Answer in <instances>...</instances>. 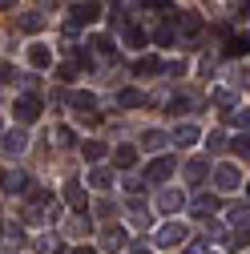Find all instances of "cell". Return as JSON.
<instances>
[{
	"instance_id": "obj_31",
	"label": "cell",
	"mask_w": 250,
	"mask_h": 254,
	"mask_svg": "<svg viewBox=\"0 0 250 254\" xmlns=\"http://www.w3.org/2000/svg\"><path fill=\"white\" fill-rule=\"evenodd\" d=\"M121 37L129 41V45H145V33H141L137 24H121Z\"/></svg>"
},
{
	"instance_id": "obj_13",
	"label": "cell",
	"mask_w": 250,
	"mask_h": 254,
	"mask_svg": "<svg viewBox=\"0 0 250 254\" xmlns=\"http://www.w3.org/2000/svg\"><path fill=\"white\" fill-rule=\"evenodd\" d=\"M125 242H129V234H125L121 226H105V230H101V250L117 254V250H125Z\"/></svg>"
},
{
	"instance_id": "obj_10",
	"label": "cell",
	"mask_w": 250,
	"mask_h": 254,
	"mask_svg": "<svg viewBox=\"0 0 250 254\" xmlns=\"http://www.w3.org/2000/svg\"><path fill=\"white\" fill-rule=\"evenodd\" d=\"M65 202H69V210L73 214H85V206H89V194H85V186L73 178V182H65Z\"/></svg>"
},
{
	"instance_id": "obj_9",
	"label": "cell",
	"mask_w": 250,
	"mask_h": 254,
	"mask_svg": "<svg viewBox=\"0 0 250 254\" xmlns=\"http://www.w3.org/2000/svg\"><path fill=\"white\" fill-rule=\"evenodd\" d=\"M170 174H174V157H158V162L145 166V182H153V186H166Z\"/></svg>"
},
{
	"instance_id": "obj_20",
	"label": "cell",
	"mask_w": 250,
	"mask_h": 254,
	"mask_svg": "<svg viewBox=\"0 0 250 254\" xmlns=\"http://www.w3.org/2000/svg\"><path fill=\"white\" fill-rule=\"evenodd\" d=\"M117 105L121 109H137V105H145V93L141 89H121L117 93Z\"/></svg>"
},
{
	"instance_id": "obj_33",
	"label": "cell",
	"mask_w": 250,
	"mask_h": 254,
	"mask_svg": "<svg viewBox=\"0 0 250 254\" xmlns=\"http://www.w3.org/2000/svg\"><path fill=\"white\" fill-rule=\"evenodd\" d=\"M226 57H246V37H230L226 41Z\"/></svg>"
},
{
	"instance_id": "obj_21",
	"label": "cell",
	"mask_w": 250,
	"mask_h": 254,
	"mask_svg": "<svg viewBox=\"0 0 250 254\" xmlns=\"http://www.w3.org/2000/svg\"><path fill=\"white\" fill-rule=\"evenodd\" d=\"M81 153H85V162H93V166H97L101 157L109 153V145H105V141H85V145H81Z\"/></svg>"
},
{
	"instance_id": "obj_12",
	"label": "cell",
	"mask_w": 250,
	"mask_h": 254,
	"mask_svg": "<svg viewBox=\"0 0 250 254\" xmlns=\"http://www.w3.org/2000/svg\"><path fill=\"white\" fill-rule=\"evenodd\" d=\"M218 210H222L218 194H198V198H194V206H190V214H194V218H214Z\"/></svg>"
},
{
	"instance_id": "obj_2",
	"label": "cell",
	"mask_w": 250,
	"mask_h": 254,
	"mask_svg": "<svg viewBox=\"0 0 250 254\" xmlns=\"http://www.w3.org/2000/svg\"><path fill=\"white\" fill-rule=\"evenodd\" d=\"M97 20H101V8L93 4V0H85V4H73V8H69L65 28H69V33H77V28H85V24H97Z\"/></svg>"
},
{
	"instance_id": "obj_5",
	"label": "cell",
	"mask_w": 250,
	"mask_h": 254,
	"mask_svg": "<svg viewBox=\"0 0 250 254\" xmlns=\"http://www.w3.org/2000/svg\"><path fill=\"white\" fill-rule=\"evenodd\" d=\"M12 109H16V121H20V125H33V121L41 117V109H45V105H41V97H33V93H24V97H20V101H16Z\"/></svg>"
},
{
	"instance_id": "obj_8",
	"label": "cell",
	"mask_w": 250,
	"mask_h": 254,
	"mask_svg": "<svg viewBox=\"0 0 250 254\" xmlns=\"http://www.w3.org/2000/svg\"><path fill=\"white\" fill-rule=\"evenodd\" d=\"M0 242H4V250H24L28 234H24L20 222H4V226H0Z\"/></svg>"
},
{
	"instance_id": "obj_34",
	"label": "cell",
	"mask_w": 250,
	"mask_h": 254,
	"mask_svg": "<svg viewBox=\"0 0 250 254\" xmlns=\"http://www.w3.org/2000/svg\"><path fill=\"white\" fill-rule=\"evenodd\" d=\"M174 37H178V33H174V24H162L158 33H153V41H158V45H174Z\"/></svg>"
},
{
	"instance_id": "obj_42",
	"label": "cell",
	"mask_w": 250,
	"mask_h": 254,
	"mask_svg": "<svg viewBox=\"0 0 250 254\" xmlns=\"http://www.w3.org/2000/svg\"><path fill=\"white\" fill-rule=\"evenodd\" d=\"M133 254H149V250H145V246H141V250H133Z\"/></svg>"
},
{
	"instance_id": "obj_18",
	"label": "cell",
	"mask_w": 250,
	"mask_h": 254,
	"mask_svg": "<svg viewBox=\"0 0 250 254\" xmlns=\"http://www.w3.org/2000/svg\"><path fill=\"white\" fill-rule=\"evenodd\" d=\"M141 145H145V153H162V149L170 145V133H162V129H145Z\"/></svg>"
},
{
	"instance_id": "obj_3",
	"label": "cell",
	"mask_w": 250,
	"mask_h": 254,
	"mask_svg": "<svg viewBox=\"0 0 250 254\" xmlns=\"http://www.w3.org/2000/svg\"><path fill=\"white\" fill-rule=\"evenodd\" d=\"M186 238H190V230H186L182 222H166V226L158 230V238H153V242H158L162 250H174V246H182Z\"/></svg>"
},
{
	"instance_id": "obj_14",
	"label": "cell",
	"mask_w": 250,
	"mask_h": 254,
	"mask_svg": "<svg viewBox=\"0 0 250 254\" xmlns=\"http://www.w3.org/2000/svg\"><path fill=\"white\" fill-rule=\"evenodd\" d=\"M182 206H186V194H182V190H174V186H166L162 194H158V210H166V214H178Z\"/></svg>"
},
{
	"instance_id": "obj_30",
	"label": "cell",
	"mask_w": 250,
	"mask_h": 254,
	"mask_svg": "<svg viewBox=\"0 0 250 254\" xmlns=\"http://www.w3.org/2000/svg\"><path fill=\"white\" fill-rule=\"evenodd\" d=\"M226 121H230V125H238V129H246L250 113H246V109H238V105H230V109H226Z\"/></svg>"
},
{
	"instance_id": "obj_26",
	"label": "cell",
	"mask_w": 250,
	"mask_h": 254,
	"mask_svg": "<svg viewBox=\"0 0 250 254\" xmlns=\"http://www.w3.org/2000/svg\"><path fill=\"white\" fill-rule=\"evenodd\" d=\"M89 186L93 190H109L113 186V174L109 170H89Z\"/></svg>"
},
{
	"instance_id": "obj_35",
	"label": "cell",
	"mask_w": 250,
	"mask_h": 254,
	"mask_svg": "<svg viewBox=\"0 0 250 254\" xmlns=\"http://www.w3.org/2000/svg\"><path fill=\"white\" fill-rule=\"evenodd\" d=\"M57 141H61V145H77V137H73L69 125H61V129H57Z\"/></svg>"
},
{
	"instance_id": "obj_11",
	"label": "cell",
	"mask_w": 250,
	"mask_h": 254,
	"mask_svg": "<svg viewBox=\"0 0 250 254\" xmlns=\"http://www.w3.org/2000/svg\"><path fill=\"white\" fill-rule=\"evenodd\" d=\"M198 137H202L198 125H194V121H182L178 129H174V137H170V141H174L178 149H190V145H198Z\"/></svg>"
},
{
	"instance_id": "obj_17",
	"label": "cell",
	"mask_w": 250,
	"mask_h": 254,
	"mask_svg": "<svg viewBox=\"0 0 250 254\" xmlns=\"http://www.w3.org/2000/svg\"><path fill=\"white\" fill-rule=\"evenodd\" d=\"M113 166L117 170H133L137 166V145H117L113 149Z\"/></svg>"
},
{
	"instance_id": "obj_38",
	"label": "cell",
	"mask_w": 250,
	"mask_h": 254,
	"mask_svg": "<svg viewBox=\"0 0 250 254\" xmlns=\"http://www.w3.org/2000/svg\"><path fill=\"white\" fill-rule=\"evenodd\" d=\"M57 77H61V81H73V77H77V65H61Z\"/></svg>"
},
{
	"instance_id": "obj_23",
	"label": "cell",
	"mask_w": 250,
	"mask_h": 254,
	"mask_svg": "<svg viewBox=\"0 0 250 254\" xmlns=\"http://www.w3.org/2000/svg\"><path fill=\"white\" fill-rule=\"evenodd\" d=\"M16 24H20V33H37V28H45V12H24Z\"/></svg>"
},
{
	"instance_id": "obj_16",
	"label": "cell",
	"mask_w": 250,
	"mask_h": 254,
	"mask_svg": "<svg viewBox=\"0 0 250 254\" xmlns=\"http://www.w3.org/2000/svg\"><path fill=\"white\" fill-rule=\"evenodd\" d=\"M206 174H210V162H206V157H194V162H186V182H190V186H202Z\"/></svg>"
},
{
	"instance_id": "obj_39",
	"label": "cell",
	"mask_w": 250,
	"mask_h": 254,
	"mask_svg": "<svg viewBox=\"0 0 250 254\" xmlns=\"http://www.w3.org/2000/svg\"><path fill=\"white\" fill-rule=\"evenodd\" d=\"M190 254H210V246H206V242H194V246H190Z\"/></svg>"
},
{
	"instance_id": "obj_7",
	"label": "cell",
	"mask_w": 250,
	"mask_h": 254,
	"mask_svg": "<svg viewBox=\"0 0 250 254\" xmlns=\"http://www.w3.org/2000/svg\"><path fill=\"white\" fill-rule=\"evenodd\" d=\"M24 149H28V133H24V129H8V133H0V153L20 157Z\"/></svg>"
},
{
	"instance_id": "obj_4",
	"label": "cell",
	"mask_w": 250,
	"mask_h": 254,
	"mask_svg": "<svg viewBox=\"0 0 250 254\" xmlns=\"http://www.w3.org/2000/svg\"><path fill=\"white\" fill-rule=\"evenodd\" d=\"M214 186L222 190V194H230V190H238V186H242V170H238V166H230V162H222V166L214 170Z\"/></svg>"
},
{
	"instance_id": "obj_43",
	"label": "cell",
	"mask_w": 250,
	"mask_h": 254,
	"mask_svg": "<svg viewBox=\"0 0 250 254\" xmlns=\"http://www.w3.org/2000/svg\"><path fill=\"white\" fill-rule=\"evenodd\" d=\"M0 174H4V170H0Z\"/></svg>"
},
{
	"instance_id": "obj_32",
	"label": "cell",
	"mask_w": 250,
	"mask_h": 254,
	"mask_svg": "<svg viewBox=\"0 0 250 254\" xmlns=\"http://www.w3.org/2000/svg\"><path fill=\"white\" fill-rule=\"evenodd\" d=\"M89 49H93V53H101V57H113V41H109V37H93Z\"/></svg>"
},
{
	"instance_id": "obj_22",
	"label": "cell",
	"mask_w": 250,
	"mask_h": 254,
	"mask_svg": "<svg viewBox=\"0 0 250 254\" xmlns=\"http://www.w3.org/2000/svg\"><path fill=\"white\" fill-rule=\"evenodd\" d=\"M133 73H137V77H153V73H162V61H158V57H141L137 65H133Z\"/></svg>"
},
{
	"instance_id": "obj_41",
	"label": "cell",
	"mask_w": 250,
	"mask_h": 254,
	"mask_svg": "<svg viewBox=\"0 0 250 254\" xmlns=\"http://www.w3.org/2000/svg\"><path fill=\"white\" fill-rule=\"evenodd\" d=\"M16 4V0H0V12H4V8H12Z\"/></svg>"
},
{
	"instance_id": "obj_27",
	"label": "cell",
	"mask_w": 250,
	"mask_h": 254,
	"mask_svg": "<svg viewBox=\"0 0 250 254\" xmlns=\"http://www.w3.org/2000/svg\"><path fill=\"white\" fill-rule=\"evenodd\" d=\"M230 149L242 157V162H246V153H250V137H246V129H238L234 137H230Z\"/></svg>"
},
{
	"instance_id": "obj_36",
	"label": "cell",
	"mask_w": 250,
	"mask_h": 254,
	"mask_svg": "<svg viewBox=\"0 0 250 254\" xmlns=\"http://www.w3.org/2000/svg\"><path fill=\"white\" fill-rule=\"evenodd\" d=\"M206 145H210V153H222V149H226V137H222V133H210Z\"/></svg>"
},
{
	"instance_id": "obj_25",
	"label": "cell",
	"mask_w": 250,
	"mask_h": 254,
	"mask_svg": "<svg viewBox=\"0 0 250 254\" xmlns=\"http://www.w3.org/2000/svg\"><path fill=\"white\" fill-rule=\"evenodd\" d=\"M69 105H73V109L81 113V109H93V105H97V97H93V93H85V89H81V93H69Z\"/></svg>"
},
{
	"instance_id": "obj_29",
	"label": "cell",
	"mask_w": 250,
	"mask_h": 254,
	"mask_svg": "<svg viewBox=\"0 0 250 254\" xmlns=\"http://www.w3.org/2000/svg\"><path fill=\"white\" fill-rule=\"evenodd\" d=\"M125 210H129V214H133V218L141 222V226H149V210H145V206H141L137 198H129V202H125Z\"/></svg>"
},
{
	"instance_id": "obj_24",
	"label": "cell",
	"mask_w": 250,
	"mask_h": 254,
	"mask_svg": "<svg viewBox=\"0 0 250 254\" xmlns=\"http://www.w3.org/2000/svg\"><path fill=\"white\" fill-rule=\"evenodd\" d=\"M190 109H194V97H186V93H174L166 113H174V117H178V113H190Z\"/></svg>"
},
{
	"instance_id": "obj_40",
	"label": "cell",
	"mask_w": 250,
	"mask_h": 254,
	"mask_svg": "<svg viewBox=\"0 0 250 254\" xmlns=\"http://www.w3.org/2000/svg\"><path fill=\"white\" fill-rule=\"evenodd\" d=\"M73 254H97V246H77Z\"/></svg>"
},
{
	"instance_id": "obj_28",
	"label": "cell",
	"mask_w": 250,
	"mask_h": 254,
	"mask_svg": "<svg viewBox=\"0 0 250 254\" xmlns=\"http://www.w3.org/2000/svg\"><path fill=\"white\" fill-rule=\"evenodd\" d=\"M121 186L129 190V194H141V190H145V178H141V174H129V170H125V178H121Z\"/></svg>"
},
{
	"instance_id": "obj_19",
	"label": "cell",
	"mask_w": 250,
	"mask_h": 254,
	"mask_svg": "<svg viewBox=\"0 0 250 254\" xmlns=\"http://www.w3.org/2000/svg\"><path fill=\"white\" fill-rule=\"evenodd\" d=\"M28 65H33V69H49V65H53V49L33 45V49H28Z\"/></svg>"
},
{
	"instance_id": "obj_1",
	"label": "cell",
	"mask_w": 250,
	"mask_h": 254,
	"mask_svg": "<svg viewBox=\"0 0 250 254\" xmlns=\"http://www.w3.org/2000/svg\"><path fill=\"white\" fill-rule=\"evenodd\" d=\"M20 218L33 222V226H53V222L61 218V206H57V198L49 194V190H37V194L28 198V206L20 210Z\"/></svg>"
},
{
	"instance_id": "obj_15",
	"label": "cell",
	"mask_w": 250,
	"mask_h": 254,
	"mask_svg": "<svg viewBox=\"0 0 250 254\" xmlns=\"http://www.w3.org/2000/svg\"><path fill=\"white\" fill-rule=\"evenodd\" d=\"M174 33H178V37H186V41H190V37H198V33H202V16H198V12H182Z\"/></svg>"
},
{
	"instance_id": "obj_6",
	"label": "cell",
	"mask_w": 250,
	"mask_h": 254,
	"mask_svg": "<svg viewBox=\"0 0 250 254\" xmlns=\"http://www.w3.org/2000/svg\"><path fill=\"white\" fill-rule=\"evenodd\" d=\"M0 190H4V194H28V190H33V178H28L24 170L0 174Z\"/></svg>"
},
{
	"instance_id": "obj_37",
	"label": "cell",
	"mask_w": 250,
	"mask_h": 254,
	"mask_svg": "<svg viewBox=\"0 0 250 254\" xmlns=\"http://www.w3.org/2000/svg\"><path fill=\"white\" fill-rule=\"evenodd\" d=\"M0 81H4V85H8V81H16V69L8 65V61H0Z\"/></svg>"
}]
</instances>
